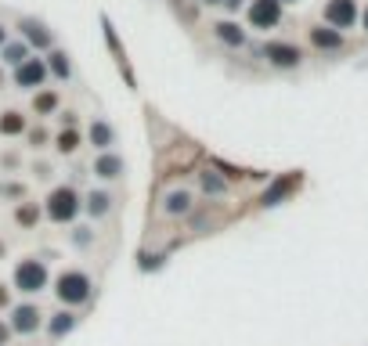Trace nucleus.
<instances>
[{"instance_id":"nucleus-15","label":"nucleus","mask_w":368,"mask_h":346,"mask_svg":"<svg viewBox=\"0 0 368 346\" xmlns=\"http://www.w3.org/2000/svg\"><path fill=\"white\" fill-rule=\"evenodd\" d=\"M76 321H79V318H76V314H72V310H58V314H55V318H51V325H47V332H51V336L58 339V336H66V332H72V328H76Z\"/></svg>"},{"instance_id":"nucleus-21","label":"nucleus","mask_w":368,"mask_h":346,"mask_svg":"<svg viewBox=\"0 0 368 346\" xmlns=\"http://www.w3.org/2000/svg\"><path fill=\"white\" fill-rule=\"evenodd\" d=\"M217 37H220L224 43H242V29H238L235 22H220V26H217Z\"/></svg>"},{"instance_id":"nucleus-14","label":"nucleus","mask_w":368,"mask_h":346,"mask_svg":"<svg viewBox=\"0 0 368 346\" xmlns=\"http://www.w3.org/2000/svg\"><path fill=\"white\" fill-rule=\"evenodd\" d=\"M90 145H94V148H101V152L112 148V145H116V130H112L105 119H98V123L90 127Z\"/></svg>"},{"instance_id":"nucleus-24","label":"nucleus","mask_w":368,"mask_h":346,"mask_svg":"<svg viewBox=\"0 0 368 346\" xmlns=\"http://www.w3.org/2000/svg\"><path fill=\"white\" fill-rule=\"evenodd\" d=\"M47 65H51V72H55V76H61V80H66V76H69V54L55 51V54H51V61H47Z\"/></svg>"},{"instance_id":"nucleus-13","label":"nucleus","mask_w":368,"mask_h":346,"mask_svg":"<svg viewBox=\"0 0 368 346\" xmlns=\"http://www.w3.org/2000/svg\"><path fill=\"white\" fill-rule=\"evenodd\" d=\"M19 29L26 33V40H29V43H37V47H51V33H47V29H43L40 22L22 19V22H19Z\"/></svg>"},{"instance_id":"nucleus-7","label":"nucleus","mask_w":368,"mask_h":346,"mask_svg":"<svg viewBox=\"0 0 368 346\" xmlns=\"http://www.w3.org/2000/svg\"><path fill=\"white\" fill-rule=\"evenodd\" d=\"M43 76H47V65L40 58H29V61H22V65L14 69V83L19 87H40Z\"/></svg>"},{"instance_id":"nucleus-18","label":"nucleus","mask_w":368,"mask_h":346,"mask_svg":"<svg viewBox=\"0 0 368 346\" xmlns=\"http://www.w3.org/2000/svg\"><path fill=\"white\" fill-rule=\"evenodd\" d=\"M79 141H84V137H79V130H72V127L61 130V134H58V152H61V155H72V152L79 148Z\"/></svg>"},{"instance_id":"nucleus-16","label":"nucleus","mask_w":368,"mask_h":346,"mask_svg":"<svg viewBox=\"0 0 368 346\" xmlns=\"http://www.w3.org/2000/svg\"><path fill=\"white\" fill-rule=\"evenodd\" d=\"M37 220H40V206H37V202H22V206L14 210V224H19V227H37Z\"/></svg>"},{"instance_id":"nucleus-9","label":"nucleus","mask_w":368,"mask_h":346,"mask_svg":"<svg viewBox=\"0 0 368 346\" xmlns=\"http://www.w3.org/2000/svg\"><path fill=\"white\" fill-rule=\"evenodd\" d=\"M267 58H271V65H278V69L300 65V51H296L293 43H271V47H267Z\"/></svg>"},{"instance_id":"nucleus-19","label":"nucleus","mask_w":368,"mask_h":346,"mask_svg":"<svg viewBox=\"0 0 368 346\" xmlns=\"http://www.w3.org/2000/svg\"><path fill=\"white\" fill-rule=\"evenodd\" d=\"M87 210H90V216H105V213L112 210V195H105V192H94V195L87 199Z\"/></svg>"},{"instance_id":"nucleus-1","label":"nucleus","mask_w":368,"mask_h":346,"mask_svg":"<svg viewBox=\"0 0 368 346\" xmlns=\"http://www.w3.org/2000/svg\"><path fill=\"white\" fill-rule=\"evenodd\" d=\"M90 292H94V285H90V274L87 271H61L58 274V281H55V296L66 307H84L87 300H90Z\"/></svg>"},{"instance_id":"nucleus-2","label":"nucleus","mask_w":368,"mask_h":346,"mask_svg":"<svg viewBox=\"0 0 368 346\" xmlns=\"http://www.w3.org/2000/svg\"><path fill=\"white\" fill-rule=\"evenodd\" d=\"M79 210H84V202H79L76 187H55L51 195H47V206L43 213L55 220V224H69V220L79 216Z\"/></svg>"},{"instance_id":"nucleus-11","label":"nucleus","mask_w":368,"mask_h":346,"mask_svg":"<svg viewBox=\"0 0 368 346\" xmlns=\"http://www.w3.org/2000/svg\"><path fill=\"white\" fill-rule=\"evenodd\" d=\"M94 173H98V177L101 181H116V177H123V159H119V155H101V159L98 163H94Z\"/></svg>"},{"instance_id":"nucleus-4","label":"nucleus","mask_w":368,"mask_h":346,"mask_svg":"<svg viewBox=\"0 0 368 346\" xmlns=\"http://www.w3.org/2000/svg\"><path fill=\"white\" fill-rule=\"evenodd\" d=\"M278 19H282V4H278V0H253V4H249V22L257 29L278 26Z\"/></svg>"},{"instance_id":"nucleus-3","label":"nucleus","mask_w":368,"mask_h":346,"mask_svg":"<svg viewBox=\"0 0 368 346\" xmlns=\"http://www.w3.org/2000/svg\"><path fill=\"white\" fill-rule=\"evenodd\" d=\"M47 267H43V260H22L19 267H14V289L19 292H40V289H47Z\"/></svg>"},{"instance_id":"nucleus-32","label":"nucleus","mask_w":368,"mask_h":346,"mask_svg":"<svg viewBox=\"0 0 368 346\" xmlns=\"http://www.w3.org/2000/svg\"><path fill=\"white\" fill-rule=\"evenodd\" d=\"M206 4H220V0H206Z\"/></svg>"},{"instance_id":"nucleus-27","label":"nucleus","mask_w":368,"mask_h":346,"mask_svg":"<svg viewBox=\"0 0 368 346\" xmlns=\"http://www.w3.org/2000/svg\"><path fill=\"white\" fill-rule=\"evenodd\" d=\"M29 141H33V145L40 148V145H43V141H47V134H43V130H33V134H29Z\"/></svg>"},{"instance_id":"nucleus-8","label":"nucleus","mask_w":368,"mask_h":346,"mask_svg":"<svg viewBox=\"0 0 368 346\" xmlns=\"http://www.w3.org/2000/svg\"><path fill=\"white\" fill-rule=\"evenodd\" d=\"M191 210H195V195H191V192H170L163 199V213L166 216H184Z\"/></svg>"},{"instance_id":"nucleus-28","label":"nucleus","mask_w":368,"mask_h":346,"mask_svg":"<svg viewBox=\"0 0 368 346\" xmlns=\"http://www.w3.org/2000/svg\"><path fill=\"white\" fill-rule=\"evenodd\" d=\"M11 303V292H8V285H0V307H8Z\"/></svg>"},{"instance_id":"nucleus-6","label":"nucleus","mask_w":368,"mask_h":346,"mask_svg":"<svg viewBox=\"0 0 368 346\" xmlns=\"http://www.w3.org/2000/svg\"><path fill=\"white\" fill-rule=\"evenodd\" d=\"M325 19L332 22V29H350L354 19H358L354 0H329V4H325Z\"/></svg>"},{"instance_id":"nucleus-20","label":"nucleus","mask_w":368,"mask_h":346,"mask_svg":"<svg viewBox=\"0 0 368 346\" xmlns=\"http://www.w3.org/2000/svg\"><path fill=\"white\" fill-rule=\"evenodd\" d=\"M33 108L40 116H47V112H55L58 108V94L55 90H43V94H37V101H33Z\"/></svg>"},{"instance_id":"nucleus-12","label":"nucleus","mask_w":368,"mask_h":346,"mask_svg":"<svg viewBox=\"0 0 368 346\" xmlns=\"http://www.w3.org/2000/svg\"><path fill=\"white\" fill-rule=\"evenodd\" d=\"M199 187L206 195H224V192H228V177L217 173V170H202L199 173Z\"/></svg>"},{"instance_id":"nucleus-30","label":"nucleus","mask_w":368,"mask_h":346,"mask_svg":"<svg viewBox=\"0 0 368 346\" xmlns=\"http://www.w3.org/2000/svg\"><path fill=\"white\" fill-rule=\"evenodd\" d=\"M4 253H8V245H4V242H0V260H4Z\"/></svg>"},{"instance_id":"nucleus-10","label":"nucleus","mask_w":368,"mask_h":346,"mask_svg":"<svg viewBox=\"0 0 368 346\" xmlns=\"http://www.w3.org/2000/svg\"><path fill=\"white\" fill-rule=\"evenodd\" d=\"M311 43L322 47V51H336V47H343V33L332 26H318V29H311Z\"/></svg>"},{"instance_id":"nucleus-26","label":"nucleus","mask_w":368,"mask_h":346,"mask_svg":"<svg viewBox=\"0 0 368 346\" xmlns=\"http://www.w3.org/2000/svg\"><path fill=\"white\" fill-rule=\"evenodd\" d=\"M8 339H11V325L0 321V346H8Z\"/></svg>"},{"instance_id":"nucleus-31","label":"nucleus","mask_w":368,"mask_h":346,"mask_svg":"<svg viewBox=\"0 0 368 346\" xmlns=\"http://www.w3.org/2000/svg\"><path fill=\"white\" fill-rule=\"evenodd\" d=\"M0 43H4V26H0Z\"/></svg>"},{"instance_id":"nucleus-25","label":"nucleus","mask_w":368,"mask_h":346,"mask_svg":"<svg viewBox=\"0 0 368 346\" xmlns=\"http://www.w3.org/2000/svg\"><path fill=\"white\" fill-rule=\"evenodd\" d=\"M0 195H14V199H19L22 187H19V184H0Z\"/></svg>"},{"instance_id":"nucleus-17","label":"nucleus","mask_w":368,"mask_h":346,"mask_svg":"<svg viewBox=\"0 0 368 346\" xmlns=\"http://www.w3.org/2000/svg\"><path fill=\"white\" fill-rule=\"evenodd\" d=\"M22 130H26V116L22 112H4V116H0V134L14 137V134H22Z\"/></svg>"},{"instance_id":"nucleus-29","label":"nucleus","mask_w":368,"mask_h":346,"mask_svg":"<svg viewBox=\"0 0 368 346\" xmlns=\"http://www.w3.org/2000/svg\"><path fill=\"white\" fill-rule=\"evenodd\" d=\"M361 22H365V33H368V8H365V14H361Z\"/></svg>"},{"instance_id":"nucleus-23","label":"nucleus","mask_w":368,"mask_h":346,"mask_svg":"<svg viewBox=\"0 0 368 346\" xmlns=\"http://www.w3.org/2000/svg\"><path fill=\"white\" fill-rule=\"evenodd\" d=\"M296 184H300V177H289V181H285V184L278 181L275 187H271V195H267L264 202H267V206H271V202H278V199H285V195H289V192H293V187H296Z\"/></svg>"},{"instance_id":"nucleus-22","label":"nucleus","mask_w":368,"mask_h":346,"mask_svg":"<svg viewBox=\"0 0 368 346\" xmlns=\"http://www.w3.org/2000/svg\"><path fill=\"white\" fill-rule=\"evenodd\" d=\"M4 61H11V65H22V61H29L26 43H8V47H4Z\"/></svg>"},{"instance_id":"nucleus-5","label":"nucleus","mask_w":368,"mask_h":346,"mask_svg":"<svg viewBox=\"0 0 368 346\" xmlns=\"http://www.w3.org/2000/svg\"><path fill=\"white\" fill-rule=\"evenodd\" d=\"M40 318H43V314H40L33 303L14 307V310H11V332H19V336H33L37 328H40Z\"/></svg>"}]
</instances>
